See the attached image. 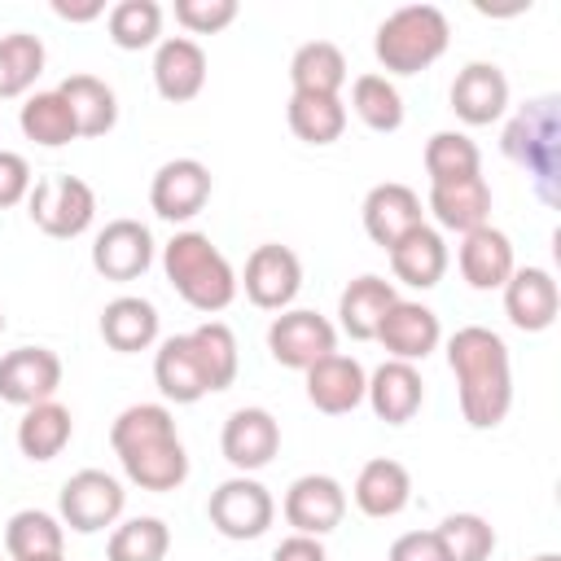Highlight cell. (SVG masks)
<instances>
[{
  "label": "cell",
  "mask_w": 561,
  "mask_h": 561,
  "mask_svg": "<svg viewBox=\"0 0 561 561\" xmlns=\"http://www.w3.org/2000/svg\"><path fill=\"white\" fill-rule=\"evenodd\" d=\"M241 355L237 333L224 320H206L188 333H175L153 355V381L167 403H197L215 390H228L237 381Z\"/></svg>",
  "instance_id": "1"
},
{
  "label": "cell",
  "mask_w": 561,
  "mask_h": 561,
  "mask_svg": "<svg viewBox=\"0 0 561 561\" xmlns=\"http://www.w3.org/2000/svg\"><path fill=\"white\" fill-rule=\"evenodd\" d=\"M110 447L127 473L131 486L140 491H175L188 478V451L180 443L175 416L167 403H131L114 416L110 425Z\"/></svg>",
  "instance_id": "2"
},
{
  "label": "cell",
  "mask_w": 561,
  "mask_h": 561,
  "mask_svg": "<svg viewBox=\"0 0 561 561\" xmlns=\"http://www.w3.org/2000/svg\"><path fill=\"white\" fill-rule=\"evenodd\" d=\"M447 368L456 377L460 416L473 430H495L513 408V364L508 346L486 324H465L447 337Z\"/></svg>",
  "instance_id": "3"
},
{
  "label": "cell",
  "mask_w": 561,
  "mask_h": 561,
  "mask_svg": "<svg viewBox=\"0 0 561 561\" xmlns=\"http://www.w3.org/2000/svg\"><path fill=\"white\" fill-rule=\"evenodd\" d=\"M557 105H561L557 96L526 101L508 118V127L500 136L504 158L526 167V175H530V184H535L543 206L561 202V110Z\"/></svg>",
  "instance_id": "4"
},
{
  "label": "cell",
  "mask_w": 561,
  "mask_h": 561,
  "mask_svg": "<svg viewBox=\"0 0 561 561\" xmlns=\"http://www.w3.org/2000/svg\"><path fill=\"white\" fill-rule=\"evenodd\" d=\"M162 272L171 289L202 316H215L237 298V272L206 232H193V228L175 232L162 245Z\"/></svg>",
  "instance_id": "5"
},
{
  "label": "cell",
  "mask_w": 561,
  "mask_h": 561,
  "mask_svg": "<svg viewBox=\"0 0 561 561\" xmlns=\"http://www.w3.org/2000/svg\"><path fill=\"white\" fill-rule=\"evenodd\" d=\"M451 44L447 13L438 4H403L390 18H381L373 35V57L390 75H421L430 70Z\"/></svg>",
  "instance_id": "6"
},
{
  "label": "cell",
  "mask_w": 561,
  "mask_h": 561,
  "mask_svg": "<svg viewBox=\"0 0 561 561\" xmlns=\"http://www.w3.org/2000/svg\"><path fill=\"white\" fill-rule=\"evenodd\" d=\"M26 215L44 237L70 241V237H83L92 228L96 193L79 175H48V180H35V188L26 197Z\"/></svg>",
  "instance_id": "7"
},
{
  "label": "cell",
  "mask_w": 561,
  "mask_h": 561,
  "mask_svg": "<svg viewBox=\"0 0 561 561\" xmlns=\"http://www.w3.org/2000/svg\"><path fill=\"white\" fill-rule=\"evenodd\" d=\"M123 508H127V491L105 469H79V473H70L61 482V495H57V517L75 535H96L105 526H118Z\"/></svg>",
  "instance_id": "8"
},
{
  "label": "cell",
  "mask_w": 561,
  "mask_h": 561,
  "mask_svg": "<svg viewBox=\"0 0 561 561\" xmlns=\"http://www.w3.org/2000/svg\"><path fill=\"white\" fill-rule=\"evenodd\" d=\"M267 351L280 368L307 373L316 359L337 351V324L311 307H285L267 324Z\"/></svg>",
  "instance_id": "9"
},
{
  "label": "cell",
  "mask_w": 561,
  "mask_h": 561,
  "mask_svg": "<svg viewBox=\"0 0 561 561\" xmlns=\"http://www.w3.org/2000/svg\"><path fill=\"white\" fill-rule=\"evenodd\" d=\"M206 517L224 539H259V535H267V526L276 517V500L259 478L237 473L210 491Z\"/></svg>",
  "instance_id": "10"
},
{
  "label": "cell",
  "mask_w": 561,
  "mask_h": 561,
  "mask_svg": "<svg viewBox=\"0 0 561 561\" xmlns=\"http://www.w3.org/2000/svg\"><path fill=\"white\" fill-rule=\"evenodd\" d=\"M237 289H245V298L259 311H285L302 289V259L280 241H263L250 250L245 272L237 276Z\"/></svg>",
  "instance_id": "11"
},
{
  "label": "cell",
  "mask_w": 561,
  "mask_h": 561,
  "mask_svg": "<svg viewBox=\"0 0 561 561\" xmlns=\"http://www.w3.org/2000/svg\"><path fill=\"white\" fill-rule=\"evenodd\" d=\"M285 522L294 526V535H316L324 539L329 530L342 526L346 517V486L333 473H302L289 482L285 504H280Z\"/></svg>",
  "instance_id": "12"
},
{
  "label": "cell",
  "mask_w": 561,
  "mask_h": 561,
  "mask_svg": "<svg viewBox=\"0 0 561 561\" xmlns=\"http://www.w3.org/2000/svg\"><path fill=\"white\" fill-rule=\"evenodd\" d=\"M210 202V167L197 158H171L149 180V206L167 224H188Z\"/></svg>",
  "instance_id": "13"
},
{
  "label": "cell",
  "mask_w": 561,
  "mask_h": 561,
  "mask_svg": "<svg viewBox=\"0 0 561 561\" xmlns=\"http://www.w3.org/2000/svg\"><path fill=\"white\" fill-rule=\"evenodd\" d=\"M219 451L237 473H259L280 451V421L267 408H237L219 430Z\"/></svg>",
  "instance_id": "14"
},
{
  "label": "cell",
  "mask_w": 561,
  "mask_h": 561,
  "mask_svg": "<svg viewBox=\"0 0 561 561\" xmlns=\"http://www.w3.org/2000/svg\"><path fill=\"white\" fill-rule=\"evenodd\" d=\"M61 386V359L48 346H13L0 355V399L13 408H35Z\"/></svg>",
  "instance_id": "15"
},
{
  "label": "cell",
  "mask_w": 561,
  "mask_h": 561,
  "mask_svg": "<svg viewBox=\"0 0 561 561\" xmlns=\"http://www.w3.org/2000/svg\"><path fill=\"white\" fill-rule=\"evenodd\" d=\"M92 267L105 280H136L153 267V232L140 219H110L92 237Z\"/></svg>",
  "instance_id": "16"
},
{
  "label": "cell",
  "mask_w": 561,
  "mask_h": 561,
  "mask_svg": "<svg viewBox=\"0 0 561 561\" xmlns=\"http://www.w3.org/2000/svg\"><path fill=\"white\" fill-rule=\"evenodd\" d=\"M447 101H451V114L469 127L500 123L504 110H508V79L495 61H469V66L456 70Z\"/></svg>",
  "instance_id": "17"
},
{
  "label": "cell",
  "mask_w": 561,
  "mask_h": 561,
  "mask_svg": "<svg viewBox=\"0 0 561 561\" xmlns=\"http://www.w3.org/2000/svg\"><path fill=\"white\" fill-rule=\"evenodd\" d=\"M561 311V289L557 276L548 267H513V276L504 280V316L513 329L522 333H543L557 324Z\"/></svg>",
  "instance_id": "18"
},
{
  "label": "cell",
  "mask_w": 561,
  "mask_h": 561,
  "mask_svg": "<svg viewBox=\"0 0 561 561\" xmlns=\"http://www.w3.org/2000/svg\"><path fill=\"white\" fill-rule=\"evenodd\" d=\"M425 224V206H421V193L399 184V180H386V184H373L364 193V232L373 245L390 250L399 237H408L412 228Z\"/></svg>",
  "instance_id": "19"
},
{
  "label": "cell",
  "mask_w": 561,
  "mask_h": 561,
  "mask_svg": "<svg viewBox=\"0 0 561 561\" xmlns=\"http://www.w3.org/2000/svg\"><path fill=\"white\" fill-rule=\"evenodd\" d=\"M373 342H381L390 359L416 364V359H425V355L438 351V342H443V324H438V316H434L425 302L394 298V307L381 316V329H377Z\"/></svg>",
  "instance_id": "20"
},
{
  "label": "cell",
  "mask_w": 561,
  "mask_h": 561,
  "mask_svg": "<svg viewBox=\"0 0 561 561\" xmlns=\"http://www.w3.org/2000/svg\"><path fill=\"white\" fill-rule=\"evenodd\" d=\"M364 403L373 408L377 421H386V425H408V421L421 412V403H425L421 368H416V364H403V359H381V364L368 373Z\"/></svg>",
  "instance_id": "21"
},
{
  "label": "cell",
  "mask_w": 561,
  "mask_h": 561,
  "mask_svg": "<svg viewBox=\"0 0 561 561\" xmlns=\"http://www.w3.org/2000/svg\"><path fill=\"white\" fill-rule=\"evenodd\" d=\"M302 377H307V399H311V408L324 412V416H346V412H355V408L364 403L368 373H364V364H359L355 355L333 351V355L316 359Z\"/></svg>",
  "instance_id": "22"
},
{
  "label": "cell",
  "mask_w": 561,
  "mask_h": 561,
  "mask_svg": "<svg viewBox=\"0 0 561 561\" xmlns=\"http://www.w3.org/2000/svg\"><path fill=\"white\" fill-rule=\"evenodd\" d=\"M153 88L162 101L184 105L206 88V48L188 35H167L153 48Z\"/></svg>",
  "instance_id": "23"
},
{
  "label": "cell",
  "mask_w": 561,
  "mask_h": 561,
  "mask_svg": "<svg viewBox=\"0 0 561 561\" xmlns=\"http://www.w3.org/2000/svg\"><path fill=\"white\" fill-rule=\"evenodd\" d=\"M456 263H460L465 285H469V289H482V294L504 289V280H508L513 267H517L513 241H508V232H500L495 224L465 232V237H460V250H456Z\"/></svg>",
  "instance_id": "24"
},
{
  "label": "cell",
  "mask_w": 561,
  "mask_h": 561,
  "mask_svg": "<svg viewBox=\"0 0 561 561\" xmlns=\"http://www.w3.org/2000/svg\"><path fill=\"white\" fill-rule=\"evenodd\" d=\"M425 210L434 215L438 228L447 232H473L491 224V184L482 175H465V180H447V184H430Z\"/></svg>",
  "instance_id": "25"
},
{
  "label": "cell",
  "mask_w": 561,
  "mask_h": 561,
  "mask_svg": "<svg viewBox=\"0 0 561 561\" xmlns=\"http://www.w3.org/2000/svg\"><path fill=\"white\" fill-rule=\"evenodd\" d=\"M351 500L364 517H399L408 504H412V473L408 465L390 460V456H373L359 473H355V486H351Z\"/></svg>",
  "instance_id": "26"
},
{
  "label": "cell",
  "mask_w": 561,
  "mask_h": 561,
  "mask_svg": "<svg viewBox=\"0 0 561 561\" xmlns=\"http://www.w3.org/2000/svg\"><path fill=\"white\" fill-rule=\"evenodd\" d=\"M386 254H390L394 280L408 285V289H434V285L443 280V272H447V259H451L443 232L430 228V224H421V228H412L408 237H399Z\"/></svg>",
  "instance_id": "27"
},
{
  "label": "cell",
  "mask_w": 561,
  "mask_h": 561,
  "mask_svg": "<svg viewBox=\"0 0 561 561\" xmlns=\"http://www.w3.org/2000/svg\"><path fill=\"white\" fill-rule=\"evenodd\" d=\"M394 280L386 276H355L342 294H337V329L351 337V342H373L377 329H381V316L394 307Z\"/></svg>",
  "instance_id": "28"
},
{
  "label": "cell",
  "mask_w": 561,
  "mask_h": 561,
  "mask_svg": "<svg viewBox=\"0 0 561 561\" xmlns=\"http://www.w3.org/2000/svg\"><path fill=\"white\" fill-rule=\"evenodd\" d=\"M158 329H162V316L149 298L140 294H118L101 307V337L110 351L118 355H136V351H149L158 342Z\"/></svg>",
  "instance_id": "29"
},
{
  "label": "cell",
  "mask_w": 561,
  "mask_h": 561,
  "mask_svg": "<svg viewBox=\"0 0 561 561\" xmlns=\"http://www.w3.org/2000/svg\"><path fill=\"white\" fill-rule=\"evenodd\" d=\"M289 83L307 96H337L346 88V53L333 39H307L289 57Z\"/></svg>",
  "instance_id": "30"
},
{
  "label": "cell",
  "mask_w": 561,
  "mask_h": 561,
  "mask_svg": "<svg viewBox=\"0 0 561 561\" xmlns=\"http://www.w3.org/2000/svg\"><path fill=\"white\" fill-rule=\"evenodd\" d=\"M70 434H75L70 408L57 403V399H44V403H35V408H22V421H18V451H22L26 460H39V465H44V460H57V456L66 451Z\"/></svg>",
  "instance_id": "31"
},
{
  "label": "cell",
  "mask_w": 561,
  "mask_h": 561,
  "mask_svg": "<svg viewBox=\"0 0 561 561\" xmlns=\"http://www.w3.org/2000/svg\"><path fill=\"white\" fill-rule=\"evenodd\" d=\"M57 92L66 96L79 136H105V131H114V123H118V96H114V88L105 79L79 70V75H66L57 83Z\"/></svg>",
  "instance_id": "32"
},
{
  "label": "cell",
  "mask_w": 561,
  "mask_h": 561,
  "mask_svg": "<svg viewBox=\"0 0 561 561\" xmlns=\"http://www.w3.org/2000/svg\"><path fill=\"white\" fill-rule=\"evenodd\" d=\"M61 543H66V526H61V517H53L44 508H18L4 522V552H9V561L61 557Z\"/></svg>",
  "instance_id": "33"
},
{
  "label": "cell",
  "mask_w": 561,
  "mask_h": 561,
  "mask_svg": "<svg viewBox=\"0 0 561 561\" xmlns=\"http://www.w3.org/2000/svg\"><path fill=\"white\" fill-rule=\"evenodd\" d=\"M18 127L26 140L44 145V149H61L70 140H79V127H75V114L66 105V96L53 88V92H31L18 110Z\"/></svg>",
  "instance_id": "34"
},
{
  "label": "cell",
  "mask_w": 561,
  "mask_h": 561,
  "mask_svg": "<svg viewBox=\"0 0 561 561\" xmlns=\"http://www.w3.org/2000/svg\"><path fill=\"white\" fill-rule=\"evenodd\" d=\"M285 118H289V131L302 145H333L346 131V105H342V96H307V92H294L289 105H285Z\"/></svg>",
  "instance_id": "35"
},
{
  "label": "cell",
  "mask_w": 561,
  "mask_h": 561,
  "mask_svg": "<svg viewBox=\"0 0 561 561\" xmlns=\"http://www.w3.org/2000/svg\"><path fill=\"white\" fill-rule=\"evenodd\" d=\"M44 61H48V53H44L39 35H31V31L0 35V101L26 96L35 88V79L44 75Z\"/></svg>",
  "instance_id": "36"
},
{
  "label": "cell",
  "mask_w": 561,
  "mask_h": 561,
  "mask_svg": "<svg viewBox=\"0 0 561 561\" xmlns=\"http://www.w3.org/2000/svg\"><path fill=\"white\" fill-rule=\"evenodd\" d=\"M351 110H355V118L368 131H381L386 136V131H399L403 127V96H399L394 79H386L377 70H368V75H359L351 83Z\"/></svg>",
  "instance_id": "37"
},
{
  "label": "cell",
  "mask_w": 561,
  "mask_h": 561,
  "mask_svg": "<svg viewBox=\"0 0 561 561\" xmlns=\"http://www.w3.org/2000/svg\"><path fill=\"white\" fill-rule=\"evenodd\" d=\"M171 526L162 517H127L105 539V561H167Z\"/></svg>",
  "instance_id": "38"
},
{
  "label": "cell",
  "mask_w": 561,
  "mask_h": 561,
  "mask_svg": "<svg viewBox=\"0 0 561 561\" xmlns=\"http://www.w3.org/2000/svg\"><path fill=\"white\" fill-rule=\"evenodd\" d=\"M105 31L114 39V48L123 53H140V48H158L162 35V4L158 0H118L105 9Z\"/></svg>",
  "instance_id": "39"
},
{
  "label": "cell",
  "mask_w": 561,
  "mask_h": 561,
  "mask_svg": "<svg viewBox=\"0 0 561 561\" xmlns=\"http://www.w3.org/2000/svg\"><path fill=\"white\" fill-rule=\"evenodd\" d=\"M425 175L430 184H447V180H465V175H482V153L465 131H434L425 140Z\"/></svg>",
  "instance_id": "40"
},
{
  "label": "cell",
  "mask_w": 561,
  "mask_h": 561,
  "mask_svg": "<svg viewBox=\"0 0 561 561\" xmlns=\"http://www.w3.org/2000/svg\"><path fill=\"white\" fill-rule=\"evenodd\" d=\"M434 535L443 539L451 561H491L495 552V526L482 513H447Z\"/></svg>",
  "instance_id": "41"
},
{
  "label": "cell",
  "mask_w": 561,
  "mask_h": 561,
  "mask_svg": "<svg viewBox=\"0 0 561 561\" xmlns=\"http://www.w3.org/2000/svg\"><path fill=\"white\" fill-rule=\"evenodd\" d=\"M175 22L188 35H219L237 22V0H175Z\"/></svg>",
  "instance_id": "42"
},
{
  "label": "cell",
  "mask_w": 561,
  "mask_h": 561,
  "mask_svg": "<svg viewBox=\"0 0 561 561\" xmlns=\"http://www.w3.org/2000/svg\"><path fill=\"white\" fill-rule=\"evenodd\" d=\"M35 188V175H31V162L13 149H0V210L26 202Z\"/></svg>",
  "instance_id": "43"
},
{
  "label": "cell",
  "mask_w": 561,
  "mask_h": 561,
  "mask_svg": "<svg viewBox=\"0 0 561 561\" xmlns=\"http://www.w3.org/2000/svg\"><path fill=\"white\" fill-rule=\"evenodd\" d=\"M386 561H451V557H447V548H443V539L434 530H403L390 543Z\"/></svg>",
  "instance_id": "44"
},
{
  "label": "cell",
  "mask_w": 561,
  "mask_h": 561,
  "mask_svg": "<svg viewBox=\"0 0 561 561\" xmlns=\"http://www.w3.org/2000/svg\"><path fill=\"white\" fill-rule=\"evenodd\" d=\"M272 561H329V552L316 535H285L272 548Z\"/></svg>",
  "instance_id": "45"
},
{
  "label": "cell",
  "mask_w": 561,
  "mask_h": 561,
  "mask_svg": "<svg viewBox=\"0 0 561 561\" xmlns=\"http://www.w3.org/2000/svg\"><path fill=\"white\" fill-rule=\"evenodd\" d=\"M53 13L61 22H92L105 13V0H53Z\"/></svg>",
  "instance_id": "46"
},
{
  "label": "cell",
  "mask_w": 561,
  "mask_h": 561,
  "mask_svg": "<svg viewBox=\"0 0 561 561\" xmlns=\"http://www.w3.org/2000/svg\"><path fill=\"white\" fill-rule=\"evenodd\" d=\"M530 561H561L557 552H539V557H530Z\"/></svg>",
  "instance_id": "47"
},
{
  "label": "cell",
  "mask_w": 561,
  "mask_h": 561,
  "mask_svg": "<svg viewBox=\"0 0 561 561\" xmlns=\"http://www.w3.org/2000/svg\"><path fill=\"white\" fill-rule=\"evenodd\" d=\"M35 561H66V557H35Z\"/></svg>",
  "instance_id": "48"
},
{
  "label": "cell",
  "mask_w": 561,
  "mask_h": 561,
  "mask_svg": "<svg viewBox=\"0 0 561 561\" xmlns=\"http://www.w3.org/2000/svg\"><path fill=\"white\" fill-rule=\"evenodd\" d=\"M0 333H4V311H0Z\"/></svg>",
  "instance_id": "49"
}]
</instances>
